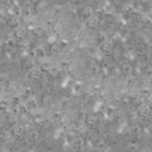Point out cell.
<instances>
[{
	"label": "cell",
	"mask_w": 152,
	"mask_h": 152,
	"mask_svg": "<svg viewBox=\"0 0 152 152\" xmlns=\"http://www.w3.org/2000/svg\"><path fill=\"white\" fill-rule=\"evenodd\" d=\"M113 137H114V132H110V130H104V132L101 133V138H103L107 143L110 142L113 139Z\"/></svg>",
	"instance_id": "cell-1"
},
{
	"label": "cell",
	"mask_w": 152,
	"mask_h": 152,
	"mask_svg": "<svg viewBox=\"0 0 152 152\" xmlns=\"http://www.w3.org/2000/svg\"><path fill=\"white\" fill-rule=\"evenodd\" d=\"M120 71H122V74H123L124 76H125V75H129L130 71H132V66H130L129 63H124V65H120Z\"/></svg>",
	"instance_id": "cell-2"
},
{
	"label": "cell",
	"mask_w": 152,
	"mask_h": 152,
	"mask_svg": "<svg viewBox=\"0 0 152 152\" xmlns=\"http://www.w3.org/2000/svg\"><path fill=\"white\" fill-rule=\"evenodd\" d=\"M48 74H49L51 76H53V77H57V76L61 74V70L58 69L57 66H52V67H51V69H49Z\"/></svg>",
	"instance_id": "cell-3"
}]
</instances>
